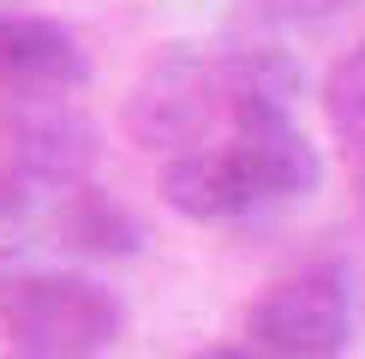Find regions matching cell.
<instances>
[{
  "instance_id": "obj_1",
  "label": "cell",
  "mask_w": 365,
  "mask_h": 359,
  "mask_svg": "<svg viewBox=\"0 0 365 359\" xmlns=\"http://www.w3.org/2000/svg\"><path fill=\"white\" fill-rule=\"evenodd\" d=\"M234 114L227 108V72L222 54L197 48V42H168L138 66V78L126 90V138L144 150H168V156H186V150H204L210 132Z\"/></svg>"
},
{
  "instance_id": "obj_2",
  "label": "cell",
  "mask_w": 365,
  "mask_h": 359,
  "mask_svg": "<svg viewBox=\"0 0 365 359\" xmlns=\"http://www.w3.org/2000/svg\"><path fill=\"white\" fill-rule=\"evenodd\" d=\"M6 335L24 359H96L126 329V306L114 288L78 276V269H42L19 276L0 299Z\"/></svg>"
},
{
  "instance_id": "obj_3",
  "label": "cell",
  "mask_w": 365,
  "mask_h": 359,
  "mask_svg": "<svg viewBox=\"0 0 365 359\" xmlns=\"http://www.w3.org/2000/svg\"><path fill=\"white\" fill-rule=\"evenodd\" d=\"M252 341L269 359H341L354 341V293L336 269L269 281L252 306Z\"/></svg>"
},
{
  "instance_id": "obj_4",
  "label": "cell",
  "mask_w": 365,
  "mask_h": 359,
  "mask_svg": "<svg viewBox=\"0 0 365 359\" xmlns=\"http://www.w3.org/2000/svg\"><path fill=\"white\" fill-rule=\"evenodd\" d=\"M90 54L78 30L42 12H0V90L19 102H66L84 90Z\"/></svg>"
},
{
  "instance_id": "obj_5",
  "label": "cell",
  "mask_w": 365,
  "mask_h": 359,
  "mask_svg": "<svg viewBox=\"0 0 365 359\" xmlns=\"http://www.w3.org/2000/svg\"><path fill=\"white\" fill-rule=\"evenodd\" d=\"M227 144L246 162V174H252L264 204H294V198H312L324 186V156L299 132L294 108H234Z\"/></svg>"
},
{
  "instance_id": "obj_6",
  "label": "cell",
  "mask_w": 365,
  "mask_h": 359,
  "mask_svg": "<svg viewBox=\"0 0 365 359\" xmlns=\"http://www.w3.org/2000/svg\"><path fill=\"white\" fill-rule=\"evenodd\" d=\"M162 204L186 222H240L264 198H257L246 162L234 156V144H204V150H186V156H168Z\"/></svg>"
},
{
  "instance_id": "obj_7",
  "label": "cell",
  "mask_w": 365,
  "mask_h": 359,
  "mask_svg": "<svg viewBox=\"0 0 365 359\" xmlns=\"http://www.w3.org/2000/svg\"><path fill=\"white\" fill-rule=\"evenodd\" d=\"M324 120H329V132H336L341 144H354L365 150V42L359 48H347L336 66H329V78H324Z\"/></svg>"
},
{
  "instance_id": "obj_8",
  "label": "cell",
  "mask_w": 365,
  "mask_h": 359,
  "mask_svg": "<svg viewBox=\"0 0 365 359\" xmlns=\"http://www.w3.org/2000/svg\"><path fill=\"white\" fill-rule=\"evenodd\" d=\"M359 0H246L252 19L276 24V30H317V24H336L347 19Z\"/></svg>"
},
{
  "instance_id": "obj_9",
  "label": "cell",
  "mask_w": 365,
  "mask_h": 359,
  "mask_svg": "<svg viewBox=\"0 0 365 359\" xmlns=\"http://www.w3.org/2000/svg\"><path fill=\"white\" fill-rule=\"evenodd\" d=\"M197 359H257V353H252V348H204Z\"/></svg>"
},
{
  "instance_id": "obj_10",
  "label": "cell",
  "mask_w": 365,
  "mask_h": 359,
  "mask_svg": "<svg viewBox=\"0 0 365 359\" xmlns=\"http://www.w3.org/2000/svg\"><path fill=\"white\" fill-rule=\"evenodd\" d=\"M359 216H365V174H359Z\"/></svg>"
}]
</instances>
